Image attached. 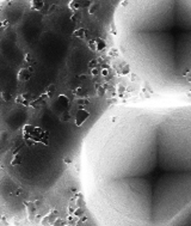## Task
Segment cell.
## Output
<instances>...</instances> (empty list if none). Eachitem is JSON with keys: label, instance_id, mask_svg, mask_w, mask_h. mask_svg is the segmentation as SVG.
Instances as JSON below:
<instances>
[{"label": "cell", "instance_id": "6da1fadb", "mask_svg": "<svg viewBox=\"0 0 191 226\" xmlns=\"http://www.w3.org/2000/svg\"><path fill=\"white\" fill-rule=\"evenodd\" d=\"M81 183L101 226H165L191 204V103L106 108L82 139Z\"/></svg>", "mask_w": 191, "mask_h": 226}, {"label": "cell", "instance_id": "7a4b0ae2", "mask_svg": "<svg viewBox=\"0 0 191 226\" xmlns=\"http://www.w3.org/2000/svg\"><path fill=\"white\" fill-rule=\"evenodd\" d=\"M114 28L124 64L147 88L191 95V0H121Z\"/></svg>", "mask_w": 191, "mask_h": 226}, {"label": "cell", "instance_id": "3957f363", "mask_svg": "<svg viewBox=\"0 0 191 226\" xmlns=\"http://www.w3.org/2000/svg\"><path fill=\"white\" fill-rule=\"evenodd\" d=\"M22 135L25 144L30 146H35L37 144H42L44 146L49 145V132L40 126L25 125L22 129Z\"/></svg>", "mask_w": 191, "mask_h": 226}, {"label": "cell", "instance_id": "277c9868", "mask_svg": "<svg viewBox=\"0 0 191 226\" xmlns=\"http://www.w3.org/2000/svg\"><path fill=\"white\" fill-rule=\"evenodd\" d=\"M165 226H191V204L180 211L167 225Z\"/></svg>", "mask_w": 191, "mask_h": 226}, {"label": "cell", "instance_id": "5b68a950", "mask_svg": "<svg viewBox=\"0 0 191 226\" xmlns=\"http://www.w3.org/2000/svg\"><path fill=\"white\" fill-rule=\"evenodd\" d=\"M31 72L30 71V68L29 67H23V68H20L19 71H18V73H17V79L19 80V81H27V80H30V78H31Z\"/></svg>", "mask_w": 191, "mask_h": 226}, {"label": "cell", "instance_id": "8992f818", "mask_svg": "<svg viewBox=\"0 0 191 226\" xmlns=\"http://www.w3.org/2000/svg\"><path fill=\"white\" fill-rule=\"evenodd\" d=\"M16 103L23 106H30V102L27 98V93H23V95H18L16 98Z\"/></svg>", "mask_w": 191, "mask_h": 226}, {"label": "cell", "instance_id": "52a82bcc", "mask_svg": "<svg viewBox=\"0 0 191 226\" xmlns=\"http://www.w3.org/2000/svg\"><path fill=\"white\" fill-rule=\"evenodd\" d=\"M23 159H24L23 153H20V152L14 153V154H13V158H12V160H11V165H12V166H16V165H18V164H22V163H23Z\"/></svg>", "mask_w": 191, "mask_h": 226}, {"label": "cell", "instance_id": "ba28073f", "mask_svg": "<svg viewBox=\"0 0 191 226\" xmlns=\"http://www.w3.org/2000/svg\"><path fill=\"white\" fill-rule=\"evenodd\" d=\"M0 97H1V99L4 101V102H10L11 101V93L9 92V91H1V92H0Z\"/></svg>", "mask_w": 191, "mask_h": 226}, {"label": "cell", "instance_id": "9c48e42d", "mask_svg": "<svg viewBox=\"0 0 191 226\" xmlns=\"http://www.w3.org/2000/svg\"><path fill=\"white\" fill-rule=\"evenodd\" d=\"M24 60H25L26 62H27V61H31V60H33V55H31L30 53H26V54H25V59H24Z\"/></svg>", "mask_w": 191, "mask_h": 226}, {"label": "cell", "instance_id": "30bf717a", "mask_svg": "<svg viewBox=\"0 0 191 226\" xmlns=\"http://www.w3.org/2000/svg\"><path fill=\"white\" fill-rule=\"evenodd\" d=\"M0 138H1V135H0Z\"/></svg>", "mask_w": 191, "mask_h": 226}, {"label": "cell", "instance_id": "8fae6325", "mask_svg": "<svg viewBox=\"0 0 191 226\" xmlns=\"http://www.w3.org/2000/svg\"><path fill=\"white\" fill-rule=\"evenodd\" d=\"M0 148H1V147H0Z\"/></svg>", "mask_w": 191, "mask_h": 226}]
</instances>
